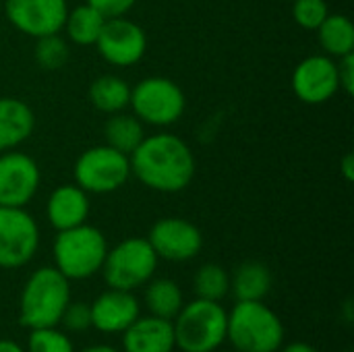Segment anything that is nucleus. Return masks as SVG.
I'll use <instances>...</instances> for the list:
<instances>
[{
    "instance_id": "29",
    "label": "nucleus",
    "mask_w": 354,
    "mask_h": 352,
    "mask_svg": "<svg viewBox=\"0 0 354 352\" xmlns=\"http://www.w3.org/2000/svg\"><path fill=\"white\" fill-rule=\"evenodd\" d=\"M60 324L68 330V332H85L91 328V307L87 303H68Z\"/></svg>"
},
{
    "instance_id": "9",
    "label": "nucleus",
    "mask_w": 354,
    "mask_h": 352,
    "mask_svg": "<svg viewBox=\"0 0 354 352\" xmlns=\"http://www.w3.org/2000/svg\"><path fill=\"white\" fill-rule=\"evenodd\" d=\"M39 247V228L25 207L0 205V268L17 270L29 263Z\"/></svg>"
},
{
    "instance_id": "22",
    "label": "nucleus",
    "mask_w": 354,
    "mask_h": 352,
    "mask_svg": "<svg viewBox=\"0 0 354 352\" xmlns=\"http://www.w3.org/2000/svg\"><path fill=\"white\" fill-rule=\"evenodd\" d=\"M319 46L332 58H342L353 54L354 50V25L346 15H328L326 21L315 29Z\"/></svg>"
},
{
    "instance_id": "34",
    "label": "nucleus",
    "mask_w": 354,
    "mask_h": 352,
    "mask_svg": "<svg viewBox=\"0 0 354 352\" xmlns=\"http://www.w3.org/2000/svg\"><path fill=\"white\" fill-rule=\"evenodd\" d=\"M0 352H25L21 344L12 342V340H0Z\"/></svg>"
},
{
    "instance_id": "13",
    "label": "nucleus",
    "mask_w": 354,
    "mask_h": 352,
    "mask_svg": "<svg viewBox=\"0 0 354 352\" xmlns=\"http://www.w3.org/2000/svg\"><path fill=\"white\" fill-rule=\"evenodd\" d=\"M39 166L23 151L0 154V205L25 207L39 189Z\"/></svg>"
},
{
    "instance_id": "17",
    "label": "nucleus",
    "mask_w": 354,
    "mask_h": 352,
    "mask_svg": "<svg viewBox=\"0 0 354 352\" xmlns=\"http://www.w3.org/2000/svg\"><path fill=\"white\" fill-rule=\"evenodd\" d=\"M124 352H172L174 344V328L172 322L149 315L137 317L122 332Z\"/></svg>"
},
{
    "instance_id": "6",
    "label": "nucleus",
    "mask_w": 354,
    "mask_h": 352,
    "mask_svg": "<svg viewBox=\"0 0 354 352\" xmlns=\"http://www.w3.org/2000/svg\"><path fill=\"white\" fill-rule=\"evenodd\" d=\"M133 114L151 127H170L178 122L187 108V98L180 85L168 77H145L131 87Z\"/></svg>"
},
{
    "instance_id": "18",
    "label": "nucleus",
    "mask_w": 354,
    "mask_h": 352,
    "mask_svg": "<svg viewBox=\"0 0 354 352\" xmlns=\"http://www.w3.org/2000/svg\"><path fill=\"white\" fill-rule=\"evenodd\" d=\"M35 129V114L19 98H0V154L17 149Z\"/></svg>"
},
{
    "instance_id": "12",
    "label": "nucleus",
    "mask_w": 354,
    "mask_h": 352,
    "mask_svg": "<svg viewBox=\"0 0 354 352\" xmlns=\"http://www.w3.org/2000/svg\"><path fill=\"white\" fill-rule=\"evenodd\" d=\"M292 91L301 102L309 106L330 102L340 91L336 58L328 54H313L303 58L292 71Z\"/></svg>"
},
{
    "instance_id": "15",
    "label": "nucleus",
    "mask_w": 354,
    "mask_h": 352,
    "mask_svg": "<svg viewBox=\"0 0 354 352\" xmlns=\"http://www.w3.org/2000/svg\"><path fill=\"white\" fill-rule=\"evenodd\" d=\"M89 307L91 328L104 334H122L139 317V301L129 290L108 288Z\"/></svg>"
},
{
    "instance_id": "16",
    "label": "nucleus",
    "mask_w": 354,
    "mask_h": 352,
    "mask_svg": "<svg viewBox=\"0 0 354 352\" xmlns=\"http://www.w3.org/2000/svg\"><path fill=\"white\" fill-rule=\"evenodd\" d=\"M89 193L79 185H62L54 189L46 203V218L54 230H68L87 222L89 216Z\"/></svg>"
},
{
    "instance_id": "30",
    "label": "nucleus",
    "mask_w": 354,
    "mask_h": 352,
    "mask_svg": "<svg viewBox=\"0 0 354 352\" xmlns=\"http://www.w3.org/2000/svg\"><path fill=\"white\" fill-rule=\"evenodd\" d=\"M85 2L91 4L95 10H100L106 19L124 17L137 4V0H85Z\"/></svg>"
},
{
    "instance_id": "10",
    "label": "nucleus",
    "mask_w": 354,
    "mask_h": 352,
    "mask_svg": "<svg viewBox=\"0 0 354 352\" xmlns=\"http://www.w3.org/2000/svg\"><path fill=\"white\" fill-rule=\"evenodd\" d=\"M100 56L112 66H133L137 64L147 50V35L141 25L127 17L106 19L102 33L95 41Z\"/></svg>"
},
{
    "instance_id": "21",
    "label": "nucleus",
    "mask_w": 354,
    "mask_h": 352,
    "mask_svg": "<svg viewBox=\"0 0 354 352\" xmlns=\"http://www.w3.org/2000/svg\"><path fill=\"white\" fill-rule=\"evenodd\" d=\"M104 139L106 145L124 156H131L135 147L145 139V129L135 114H127L122 110L116 114H108V120L104 124Z\"/></svg>"
},
{
    "instance_id": "8",
    "label": "nucleus",
    "mask_w": 354,
    "mask_h": 352,
    "mask_svg": "<svg viewBox=\"0 0 354 352\" xmlns=\"http://www.w3.org/2000/svg\"><path fill=\"white\" fill-rule=\"evenodd\" d=\"M73 174L75 185H79L85 193H114L131 178V162L129 156L104 143L85 149L77 158Z\"/></svg>"
},
{
    "instance_id": "4",
    "label": "nucleus",
    "mask_w": 354,
    "mask_h": 352,
    "mask_svg": "<svg viewBox=\"0 0 354 352\" xmlns=\"http://www.w3.org/2000/svg\"><path fill=\"white\" fill-rule=\"evenodd\" d=\"M54 268L66 280H85L97 274L104 266L108 243L100 228L81 224L60 230L54 241Z\"/></svg>"
},
{
    "instance_id": "27",
    "label": "nucleus",
    "mask_w": 354,
    "mask_h": 352,
    "mask_svg": "<svg viewBox=\"0 0 354 352\" xmlns=\"http://www.w3.org/2000/svg\"><path fill=\"white\" fill-rule=\"evenodd\" d=\"M25 352H75L68 336L54 328H37L31 330Z\"/></svg>"
},
{
    "instance_id": "36",
    "label": "nucleus",
    "mask_w": 354,
    "mask_h": 352,
    "mask_svg": "<svg viewBox=\"0 0 354 352\" xmlns=\"http://www.w3.org/2000/svg\"><path fill=\"white\" fill-rule=\"evenodd\" d=\"M0 8H2V0H0Z\"/></svg>"
},
{
    "instance_id": "5",
    "label": "nucleus",
    "mask_w": 354,
    "mask_h": 352,
    "mask_svg": "<svg viewBox=\"0 0 354 352\" xmlns=\"http://www.w3.org/2000/svg\"><path fill=\"white\" fill-rule=\"evenodd\" d=\"M228 313L220 303L195 299L172 319L174 344L183 352H214L226 340Z\"/></svg>"
},
{
    "instance_id": "7",
    "label": "nucleus",
    "mask_w": 354,
    "mask_h": 352,
    "mask_svg": "<svg viewBox=\"0 0 354 352\" xmlns=\"http://www.w3.org/2000/svg\"><path fill=\"white\" fill-rule=\"evenodd\" d=\"M158 268V255L147 239H127L116 247L108 249L102 274L110 288L129 290L147 284Z\"/></svg>"
},
{
    "instance_id": "14",
    "label": "nucleus",
    "mask_w": 354,
    "mask_h": 352,
    "mask_svg": "<svg viewBox=\"0 0 354 352\" xmlns=\"http://www.w3.org/2000/svg\"><path fill=\"white\" fill-rule=\"evenodd\" d=\"M158 259L189 261L199 255L203 247L201 230L185 218H162L158 220L147 237Z\"/></svg>"
},
{
    "instance_id": "26",
    "label": "nucleus",
    "mask_w": 354,
    "mask_h": 352,
    "mask_svg": "<svg viewBox=\"0 0 354 352\" xmlns=\"http://www.w3.org/2000/svg\"><path fill=\"white\" fill-rule=\"evenodd\" d=\"M35 62L39 68L44 71H60L71 56L68 44L64 37H60L58 33L52 35H44L35 39V50H33Z\"/></svg>"
},
{
    "instance_id": "33",
    "label": "nucleus",
    "mask_w": 354,
    "mask_h": 352,
    "mask_svg": "<svg viewBox=\"0 0 354 352\" xmlns=\"http://www.w3.org/2000/svg\"><path fill=\"white\" fill-rule=\"evenodd\" d=\"M282 352H319L317 349H313L311 344H307V342H292V344H288L286 349Z\"/></svg>"
},
{
    "instance_id": "35",
    "label": "nucleus",
    "mask_w": 354,
    "mask_h": 352,
    "mask_svg": "<svg viewBox=\"0 0 354 352\" xmlns=\"http://www.w3.org/2000/svg\"><path fill=\"white\" fill-rule=\"evenodd\" d=\"M81 352H120V351H116V349H112V346L97 344V346H89V349H85V351H81Z\"/></svg>"
},
{
    "instance_id": "11",
    "label": "nucleus",
    "mask_w": 354,
    "mask_h": 352,
    "mask_svg": "<svg viewBox=\"0 0 354 352\" xmlns=\"http://www.w3.org/2000/svg\"><path fill=\"white\" fill-rule=\"evenodd\" d=\"M2 4L10 25L33 39L60 33L68 15L66 0H6Z\"/></svg>"
},
{
    "instance_id": "31",
    "label": "nucleus",
    "mask_w": 354,
    "mask_h": 352,
    "mask_svg": "<svg viewBox=\"0 0 354 352\" xmlns=\"http://www.w3.org/2000/svg\"><path fill=\"white\" fill-rule=\"evenodd\" d=\"M338 66V85L344 93H354V54H346L342 58H336Z\"/></svg>"
},
{
    "instance_id": "2",
    "label": "nucleus",
    "mask_w": 354,
    "mask_h": 352,
    "mask_svg": "<svg viewBox=\"0 0 354 352\" xmlns=\"http://www.w3.org/2000/svg\"><path fill=\"white\" fill-rule=\"evenodd\" d=\"M71 303V280H66L56 268L35 270L21 293L19 322L29 328H54Z\"/></svg>"
},
{
    "instance_id": "1",
    "label": "nucleus",
    "mask_w": 354,
    "mask_h": 352,
    "mask_svg": "<svg viewBox=\"0 0 354 352\" xmlns=\"http://www.w3.org/2000/svg\"><path fill=\"white\" fill-rule=\"evenodd\" d=\"M131 176L158 193L185 191L195 176V156L180 137L172 133L145 135L129 156Z\"/></svg>"
},
{
    "instance_id": "23",
    "label": "nucleus",
    "mask_w": 354,
    "mask_h": 352,
    "mask_svg": "<svg viewBox=\"0 0 354 352\" xmlns=\"http://www.w3.org/2000/svg\"><path fill=\"white\" fill-rule=\"evenodd\" d=\"M106 23V17L95 10L91 4H79L73 10H68L66 19H64V31L66 37L77 44V46H95L102 27Z\"/></svg>"
},
{
    "instance_id": "19",
    "label": "nucleus",
    "mask_w": 354,
    "mask_h": 352,
    "mask_svg": "<svg viewBox=\"0 0 354 352\" xmlns=\"http://www.w3.org/2000/svg\"><path fill=\"white\" fill-rule=\"evenodd\" d=\"M272 272L261 261H245L230 276V293L236 301H263L272 290Z\"/></svg>"
},
{
    "instance_id": "25",
    "label": "nucleus",
    "mask_w": 354,
    "mask_h": 352,
    "mask_svg": "<svg viewBox=\"0 0 354 352\" xmlns=\"http://www.w3.org/2000/svg\"><path fill=\"white\" fill-rule=\"evenodd\" d=\"M193 288L197 299L220 303L230 293V274L216 263H205L197 270Z\"/></svg>"
},
{
    "instance_id": "20",
    "label": "nucleus",
    "mask_w": 354,
    "mask_h": 352,
    "mask_svg": "<svg viewBox=\"0 0 354 352\" xmlns=\"http://www.w3.org/2000/svg\"><path fill=\"white\" fill-rule=\"evenodd\" d=\"M87 95L95 110L104 114H116L129 108L131 85L118 75H102L91 81Z\"/></svg>"
},
{
    "instance_id": "24",
    "label": "nucleus",
    "mask_w": 354,
    "mask_h": 352,
    "mask_svg": "<svg viewBox=\"0 0 354 352\" xmlns=\"http://www.w3.org/2000/svg\"><path fill=\"white\" fill-rule=\"evenodd\" d=\"M145 305L151 315L172 322L185 305L183 290L176 282L168 278L149 280V286L145 290Z\"/></svg>"
},
{
    "instance_id": "3",
    "label": "nucleus",
    "mask_w": 354,
    "mask_h": 352,
    "mask_svg": "<svg viewBox=\"0 0 354 352\" xmlns=\"http://www.w3.org/2000/svg\"><path fill=\"white\" fill-rule=\"evenodd\" d=\"M226 338L239 352H278L284 326L263 301H236L228 313Z\"/></svg>"
},
{
    "instance_id": "28",
    "label": "nucleus",
    "mask_w": 354,
    "mask_h": 352,
    "mask_svg": "<svg viewBox=\"0 0 354 352\" xmlns=\"http://www.w3.org/2000/svg\"><path fill=\"white\" fill-rule=\"evenodd\" d=\"M292 17L303 29L315 31L330 15L326 0H292Z\"/></svg>"
},
{
    "instance_id": "32",
    "label": "nucleus",
    "mask_w": 354,
    "mask_h": 352,
    "mask_svg": "<svg viewBox=\"0 0 354 352\" xmlns=\"http://www.w3.org/2000/svg\"><path fill=\"white\" fill-rule=\"evenodd\" d=\"M342 174H344L346 180H353L354 178V158L351 154H348V156L344 158V162H342Z\"/></svg>"
}]
</instances>
